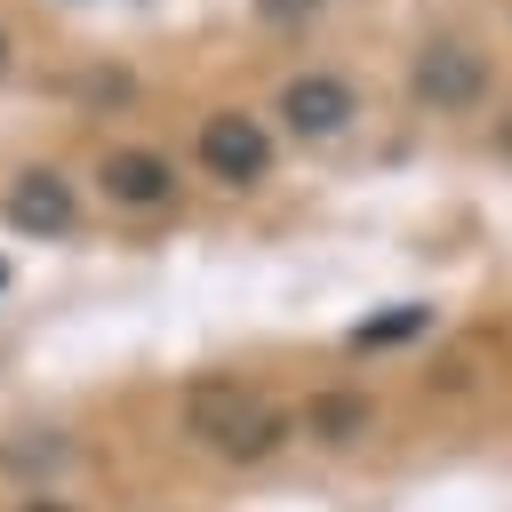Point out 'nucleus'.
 I'll return each mask as SVG.
<instances>
[{"mask_svg":"<svg viewBox=\"0 0 512 512\" xmlns=\"http://www.w3.org/2000/svg\"><path fill=\"white\" fill-rule=\"evenodd\" d=\"M400 88L424 120H480L496 104V48L472 24H424L408 40Z\"/></svg>","mask_w":512,"mask_h":512,"instance_id":"obj_2","label":"nucleus"},{"mask_svg":"<svg viewBox=\"0 0 512 512\" xmlns=\"http://www.w3.org/2000/svg\"><path fill=\"white\" fill-rule=\"evenodd\" d=\"M88 184H96V200L120 208V216H168V208L184 200V168H176L168 152H152V144H104L96 168H88Z\"/></svg>","mask_w":512,"mask_h":512,"instance_id":"obj_5","label":"nucleus"},{"mask_svg":"<svg viewBox=\"0 0 512 512\" xmlns=\"http://www.w3.org/2000/svg\"><path fill=\"white\" fill-rule=\"evenodd\" d=\"M360 120H368V96H360V80H352L344 64H328V56L288 64L280 88H272V128H280V144L336 152V144L360 136Z\"/></svg>","mask_w":512,"mask_h":512,"instance_id":"obj_3","label":"nucleus"},{"mask_svg":"<svg viewBox=\"0 0 512 512\" xmlns=\"http://www.w3.org/2000/svg\"><path fill=\"white\" fill-rule=\"evenodd\" d=\"M432 328V304H384V320H360L352 344H400V336H424Z\"/></svg>","mask_w":512,"mask_h":512,"instance_id":"obj_8","label":"nucleus"},{"mask_svg":"<svg viewBox=\"0 0 512 512\" xmlns=\"http://www.w3.org/2000/svg\"><path fill=\"white\" fill-rule=\"evenodd\" d=\"M504 32H512V0H504Z\"/></svg>","mask_w":512,"mask_h":512,"instance_id":"obj_12","label":"nucleus"},{"mask_svg":"<svg viewBox=\"0 0 512 512\" xmlns=\"http://www.w3.org/2000/svg\"><path fill=\"white\" fill-rule=\"evenodd\" d=\"M16 512H80V504H64V496H24Z\"/></svg>","mask_w":512,"mask_h":512,"instance_id":"obj_10","label":"nucleus"},{"mask_svg":"<svg viewBox=\"0 0 512 512\" xmlns=\"http://www.w3.org/2000/svg\"><path fill=\"white\" fill-rule=\"evenodd\" d=\"M176 424H184V440H192L200 456L240 464V472L272 464V456L296 440L288 400L264 392V384H248V376H192L184 400H176Z\"/></svg>","mask_w":512,"mask_h":512,"instance_id":"obj_1","label":"nucleus"},{"mask_svg":"<svg viewBox=\"0 0 512 512\" xmlns=\"http://www.w3.org/2000/svg\"><path fill=\"white\" fill-rule=\"evenodd\" d=\"M16 72V40H8V24H0V80Z\"/></svg>","mask_w":512,"mask_h":512,"instance_id":"obj_11","label":"nucleus"},{"mask_svg":"<svg viewBox=\"0 0 512 512\" xmlns=\"http://www.w3.org/2000/svg\"><path fill=\"white\" fill-rule=\"evenodd\" d=\"M320 8H328V0H256V16H264V24H280V32H288V24H312Z\"/></svg>","mask_w":512,"mask_h":512,"instance_id":"obj_9","label":"nucleus"},{"mask_svg":"<svg viewBox=\"0 0 512 512\" xmlns=\"http://www.w3.org/2000/svg\"><path fill=\"white\" fill-rule=\"evenodd\" d=\"M192 168L216 184V192H264L272 168H280V128L272 112H248V104H216L192 120Z\"/></svg>","mask_w":512,"mask_h":512,"instance_id":"obj_4","label":"nucleus"},{"mask_svg":"<svg viewBox=\"0 0 512 512\" xmlns=\"http://www.w3.org/2000/svg\"><path fill=\"white\" fill-rule=\"evenodd\" d=\"M296 440H312V448H328V456L368 448V440H376V392H360V384L312 392V400L296 408Z\"/></svg>","mask_w":512,"mask_h":512,"instance_id":"obj_7","label":"nucleus"},{"mask_svg":"<svg viewBox=\"0 0 512 512\" xmlns=\"http://www.w3.org/2000/svg\"><path fill=\"white\" fill-rule=\"evenodd\" d=\"M0 224L24 232V240H64V232H80V184H72L64 168L32 160V168H16V176L0 184Z\"/></svg>","mask_w":512,"mask_h":512,"instance_id":"obj_6","label":"nucleus"}]
</instances>
